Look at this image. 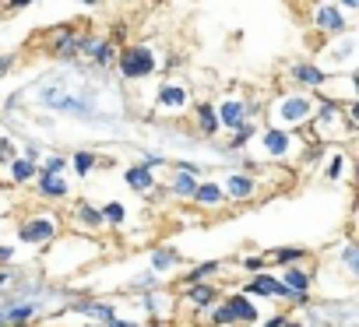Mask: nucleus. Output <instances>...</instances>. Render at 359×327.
Returning <instances> with one entry per match:
<instances>
[{"label": "nucleus", "instance_id": "1", "mask_svg": "<svg viewBox=\"0 0 359 327\" xmlns=\"http://www.w3.org/2000/svg\"><path fill=\"white\" fill-rule=\"evenodd\" d=\"M306 137L292 134V130H278V127H261V134L254 137V144L247 148V162L243 166H268V162H303L306 151Z\"/></svg>", "mask_w": 359, "mask_h": 327}, {"label": "nucleus", "instance_id": "2", "mask_svg": "<svg viewBox=\"0 0 359 327\" xmlns=\"http://www.w3.org/2000/svg\"><path fill=\"white\" fill-rule=\"evenodd\" d=\"M320 99L313 92H282L268 102L264 116H268V127H278V130H303L310 127L313 113H317Z\"/></svg>", "mask_w": 359, "mask_h": 327}, {"label": "nucleus", "instance_id": "3", "mask_svg": "<svg viewBox=\"0 0 359 327\" xmlns=\"http://www.w3.org/2000/svg\"><path fill=\"white\" fill-rule=\"evenodd\" d=\"M306 130H310V141L320 144V148L345 144L352 137V123H348L345 109L338 102H324V99H320V106H317V113H313V120H310Z\"/></svg>", "mask_w": 359, "mask_h": 327}, {"label": "nucleus", "instance_id": "4", "mask_svg": "<svg viewBox=\"0 0 359 327\" xmlns=\"http://www.w3.org/2000/svg\"><path fill=\"white\" fill-rule=\"evenodd\" d=\"M39 102L57 109V113H67V116H81V120H99L95 113V99L92 95H74L64 88V81H53V85H43L39 88Z\"/></svg>", "mask_w": 359, "mask_h": 327}, {"label": "nucleus", "instance_id": "5", "mask_svg": "<svg viewBox=\"0 0 359 327\" xmlns=\"http://www.w3.org/2000/svg\"><path fill=\"white\" fill-rule=\"evenodd\" d=\"M116 67H120V78L123 81H144V78H151L158 71V53L148 43H127L120 50Z\"/></svg>", "mask_w": 359, "mask_h": 327}, {"label": "nucleus", "instance_id": "6", "mask_svg": "<svg viewBox=\"0 0 359 327\" xmlns=\"http://www.w3.org/2000/svg\"><path fill=\"white\" fill-rule=\"evenodd\" d=\"M92 39H95V36H88V32H81V29L64 25V29H57V32L50 36V53H53L57 60H78V57H85V53H88Z\"/></svg>", "mask_w": 359, "mask_h": 327}, {"label": "nucleus", "instance_id": "7", "mask_svg": "<svg viewBox=\"0 0 359 327\" xmlns=\"http://www.w3.org/2000/svg\"><path fill=\"white\" fill-rule=\"evenodd\" d=\"M215 113H219V127H226V130L233 134V130H240L243 123L257 120L261 102H257V99H222V102L215 106Z\"/></svg>", "mask_w": 359, "mask_h": 327}, {"label": "nucleus", "instance_id": "8", "mask_svg": "<svg viewBox=\"0 0 359 327\" xmlns=\"http://www.w3.org/2000/svg\"><path fill=\"white\" fill-rule=\"evenodd\" d=\"M60 236V218L57 215H32L18 225V239L29 246H50Z\"/></svg>", "mask_w": 359, "mask_h": 327}, {"label": "nucleus", "instance_id": "9", "mask_svg": "<svg viewBox=\"0 0 359 327\" xmlns=\"http://www.w3.org/2000/svg\"><path fill=\"white\" fill-rule=\"evenodd\" d=\"M191 106V92L180 85V81H162L158 85V95H155V109L162 116H184Z\"/></svg>", "mask_w": 359, "mask_h": 327}, {"label": "nucleus", "instance_id": "10", "mask_svg": "<svg viewBox=\"0 0 359 327\" xmlns=\"http://www.w3.org/2000/svg\"><path fill=\"white\" fill-rule=\"evenodd\" d=\"M289 81L296 85V92H313V95H317V92L327 85V71H324L320 64L299 60V64L289 67Z\"/></svg>", "mask_w": 359, "mask_h": 327}, {"label": "nucleus", "instance_id": "11", "mask_svg": "<svg viewBox=\"0 0 359 327\" xmlns=\"http://www.w3.org/2000/svg\"><path fill=\"white\" fill-rule=\"evenodd\" d=\"M313 29L324 32V36H331V39H338V36L348 32V22H345V15H341L338 4H317L313 8Z\"/></svg>", "mask_w": 359, "mask_h": 327}, {"label": "nucleus", "instance_id": "12", "mask_svg": "<svg viewBox=\"0 0 359 327\" xmlns=\"http://www.w3.org/2000/svg\"><path fill=\"white\" fill-rule=\"evenodd\" d=\"M222 190H226V197H229L233 204H250V201H257L261 183H257L250 173H229L226 183H222Z\"/></svg>", "mask_w": 359, "mask_h": 327}, {"label": "nucleus", "instance_id": "13", "mask_svg": "<svg viewBox=\"0 0 359 327\" xmlns=\"http://www.w3.org/2000/svg\"><path fill=\"white\" fill-rule=\"evenodd\" d=\"M67 309H71V313H85L92 323H102V327H109V323L116 320V306L106 302V299H74Z\"/></svg>", "mask_w": 359, "mask_h": 327}, {"label": "nucleus", "instance_id": "14", "mask_svg": "<svg viewBox=\"0 0 359 327\" xmlns=\"http://www.w3.org/2000/svg\"><path fill=\"white\" fill-rule=\"evenodd\" d=\"M191 204H198V208H205V211H219V208L229 204V197H226V190H222L219 180H201V187H198V194H194Z\"/></svg>", "mask_w": 359, "mask_h": 327}, {"label": "nucleus", "instance_id": "15", "mask_svg": "<svg viewBox=\"0 0 359 327\" xmlns=\"http://www.w3.org/2000/svg\"><path fill=\"white\" fill-rule=\"evenodd\" d=\"M278 278H282V285H285L289 292H296V295H310V288H313V281H317L313 267H306V264L285 267V271H282Z\"/></svg>", "mask_w": 359, "mask_h": 327}, {"label": "nucleus", "instance_id": "16", "mask_svg": "<svg viewBox=\"0 0 359 327\" xmlns=\"http://www.w3.org/2000/svg\"><path fill=\"white\" fill-rule=\"evenodd\" d=\"M123 183H127L134 194H151V190L158 187L155 173L144 166V162H134V166H127V169H123Z\"/></svg>", "mask_w": 359, "mask_h": 327}, {"label": "nucleus", "instance_id": "17", "mask_svg": "<svg viewBox=\"0 0 359 327\" xmlns=\"http://www.w3.org/2000/svg\"><path fill=\"white\" fill-rule=\"evenodd\" d=\"M85 57H88L95 67H102V71H106V67H113V64L120 60V46H116L109 36H106V39H92V46H88V53H85Z\"/></svg>", "mask_w": 359, "mask_h": 327}, {"label": "nucleus", "instance_id": "18", "mask_svg": "<svg viewBox=\"0 0 359 327\" xmlns=\"http://www.w3.org/2000/svg\"><path fill=\"white\" fill-rule=\"evenodd\" d=\"M184 299H187V306H194V309H212V306L219 302V285H212V281L187 285V288H184Z\"/></svg>", "mask_w": 359, "mask_h": 327}, {"label": "nucleus", "instance_id": "19", "mask_svg": "<svg viewBox=\"0 0 359 327\" xmlns=\"http://www.w3.org/2000/svg\"><path fill=\"white\" fill-rule=\"evenodd\" d=\"M268 257V264H275V267H296V264H306L310 260V250L306 246H278V250H268L264 253Z\"/></svg>", "mask_w": 359, "mask_h": 327}, {"label": "nucleus", "instance_id": "20", "mask_svg": "<svg viewBox=\"0 0 359 327\" xmlns=\"http://www.w3.org/2000/svg\"><path fill=\"white\" fill-rule=\"evenodd\" d=\"M74 225H78L81 232H99V229H106L102 208H92L88 201H78V204H74Z\"/></svg>", "mask_w": 359, "mask_h": 327}, {"label": "nucleus", "instance_id": "21", "mask_svg": "<svg viewBox=\"0 0 359 327\" xmlns=\"http://www.w3.org/2000/svg\"><path fill=\"white\" fill-rule=\"evenodd\" d=\"M226 306L233 309L236 323H257V316H261V309L254 306V299H250V295H243V292H233V295H226Z\"/></svg>", "mask_w": 359, "mask_h": 327}, {"label": "nucleus", "instance_id": "22", "mask_svg": "<svg viewBox=\"0 0 359 327\" xmlns=\"http://www.w3.org/2000/svg\"><path fill=\"white\" fill-rule=\"evenodd\" d=\"M320 173H324V180H331V183H338L345 173H348V155L341 151V148H334V151H327L324 155V162H320Z\"/></svg>", "mask_w": 359, "mask_h": 327}, {"label": "nucleus", "instance_id": "23", "mask_svg": "<svg viewBox=\"0 0 359 327\" xmlns=\"http://www.w3.org/2000/svg\"><path fill=\"white\" fill-rule=\"evenodd\" d=\"M198 187H201V176H191V173H172V180H169V194L180 201H194Z\"/></svg>", "mask_w": 359, "mask_h": 327}, {"label": "nucleus", "instance_id": "24", "mask_svg": "<svg viewBox=\"0 0 359 327\" xmlns=\"http://www.w3.org/2000/svg\"><path fill=\"white\" fill-rule=\"evenodd\" d=\"M176 264H184V253H180L176 246H155V250H151V271H155V274H165V271H172Z\"/></svg>", "mask_w": 359, "mask_h": 327}, {"label": "nucleus", "instance_id": "25", "mask_svg": "<svg viewBox=\"0 0 359 327\" xmlns=\"http://www.w3.org/2000/svg\"><path fill=\"white\" fill-rule=\"evenodd\" d=\"M338 264H341V271H345L352 281H359V239H345V243H341Z\"/></svg>", "mask_w": 359, "mask_h": 327}, {"label": "nucleus", "instance_id": "26", "mask_svg": "<svg viewBox=\"0 0 359 327\" xmlns=\"http://www.w3.org/2000/svg\"><path fill=\"white\" fill-rule=\"evenodd\" d=\"M67 194H71V187H67L64 176H46V173H39V197H46V201H64Z\"/></svg>", "mask_w": 359, "mask_h": 327}, {"label": "nucleus", "instance_id": "27", "mask_svg": "<svg viewBox=\"0 0 359 327\" xmlns=\"http://www.w3.org/2000/svg\"><path fill=\"white\" fill-rule=\"evenodd\" d=\"M194 120H198V130H201L205 137L219 134V113H215L212 102H198V106H194Z\"/></svg>", "mask_w": 359, "mask_h": 327}, {"label": "nucleus", "instance_id": "28", "mask_svg": "<svg viewBox=\"0 0 359 327\" xmlns=\"http://www.w3.org/2000/svg\"><path fill=\"white\" fill-rule=\"evenodd\" d=\"M257 134H261V123H257V120H250V123H243L240 130H233V137H229V144H226V148H229V151H247V148L254 144V137H257Z\"/></svg>", "mask_w": 359, "mask_h": 327}, {"label": "nucleus", "instance_id": "29", "mask_svg": "<svg viewBox=\"0 0 359 327\" xmlns=\"http://www.w3.org/2000/svg\"><path fill=\"white\" fill-rule=\"evenodd\" d=\"M222 271V260H201V264H194L187 274H184V288L187 285H201V281H208L212 274H219Z\"/></svg>", "mask_w": 359, "mask_h": 327}, {"label": "nucleus", "instance_id": "30", "mask_svg": "<svg viewBox=\"0 0 359 327\" xmlns=\"http://www.w3.org/2000/svg\"><path fill=\"white\" fill-rule=\"evenodd\" d=\"M11 180H15V183H29V180H39V166H36L32 158L18 155V158L11 162Z\"/></svg>", "mask_w": 359, "mask_h": 327}, {"label": "nucleus", "instance_id": "31", "mask_svg": "<svg viewBox=\"0 0 359 327\" xmlns=\"http://www.w3.org/2000/svg\"><path fill=\"white\" fill-rule=\"evenodd\" d=\"M95 166H99V155H95V151H88V148H81V151H74V155H71V169H74L81 180H85Z\"/></svg>", "mask_w": 359, "mask_h": 327}, {"label": "nucleus", "instance_id": "32", "mask_svg": "<svg viewBox=\"0 0 359 327\" xmlns=\"http://www.w3.org/2000/svg\"><path fill=\"white\" fill-rule=\"evenodd\" d=\"M208 323H212V327H236V316H233V309L226 306V299H219V302L208 309Z\"/></svg>", "mask_w": 359, "mask_h": 327}, {"label": "nucleus", "instance_id": "33", "mask_svg": "<svg viewBox=\"0 0 359 327\" xmlns=\"http://www.w3.org/2000/svg\"><path fill=\"white\" fill-rule=\"evenodd\" d=\"M102 222H106V229H120V225L127 222V208H123L120 201L102 204Z\"/></svg>", "mask_w": 359, "mask_h": 327}, {"label": "nucleus", "instance_id": "34", "mask_svg": "<svg viewBox=\"0 0 359 327\" xmlns=\"http://www.w3.org/2000/svg\"><path fill=\"white\" fill-rule=\"evenodd\" d=\"M67 169H71V158H64V155H46L39 166V173H46V176H64Z\"/></svg>", "mask_w": 359, "mask_h": 327}, {"label": "nucleus", "instance_id": "35", "mask_svg": "<svg viewBox=\"0 0 359 327\" xmlns=\"http://www.w3.org/2000/svg\"><path fill=\"white\" fill-rule=\"evenodd\" d=\"M264 264H268V257H240V267H243V271H250V274H261V271H264Z\"/></svg>", "mask_w": 359, "mask_h": 327}, {"label": "nucleus", "instance_id": "36", "mask_svg": "<svg viewBox=\"0 0 359 327\" xmlns=\"http://www.w3.org/2000/svg\"><path fill=\"white\" fill-rule=\"evenodd\" d=\"M15 158H18L15 155V141L11 137H0V162H8V166H11Z\"/></svg>", "mask_w": 359, "mask_h": 327}, {"label": "nucleus", "instance_id": "37", "mask_svg": "<svg viewBox=\"0 0 359 327\" xmlns=\"http://www.w3.org/2000/svg\"><path fill=\"white\" fill-rule=\"evenodd\" d=\"M172 173H191V176H201L205 166H198V162H172Z\"/></svg>", "mask_w": 359, "mask_h": 327}, {"label": "nucleus", "instance_id": "38", "mask_svg": "<svg viewBox=\"0 0 359 327\" xmlns=\"http://www.w3.org/2000/svg\"><path fill=\"white\" fill-rule=\"evenodd\" d=\"M341 109H345V116H348V123H352V130H359V102H345Z\"/></svg>", "mask_w": 359, "mask_h": 327}, {"label": "nucleus", "instance_id": "39", "mask_svg": "<svg viewBox=\"0 0 359 327\" xmlns=\"http://www.w3.org/2000/svg\"><path fill=\"white\" fill-rule=\"evenodd\" d=\"M285 323H289V316H285V313H275V316H268L261 327H285Z\"/></svg>", "mask_w": 359, "mask_h": 327}, {"label": "nucleus", "instance_id": "40", "mask_svg": "<svg viewBox=\"0 0 359 327\" xmlns=\"http://www.w3.org/2000/svg\"><path fill=\"white\" fill-rule=\"evenodd\" d=\"M15 260V246H4L0 243V264H11Z\"/></svg>", "mask_w": 359, "mask_h": 327}, {"label": "nucleus", "instance_id": "41", "mask_svg": "<svg viewBox=\"0 0 359 327\" xmlns=\"http://www.w3.org/2000/svg\"><path fill=\"white\" fill-rule=\"evenodd\" d=\"M11 64H15V57H8V53H0V74H8V71H11Z\"/></svg>", "mask_w": 359, "mask_h": 327}, {"label": "nucleus", "instance_id": "42", "mask_svg": "<svg viewBox=\"0 0 359 327\" xmlns=\"http://www.w3.org/2000/svg\"><path fill=\"white\" fill-rule=\"evenodd\" d=\"M25 158H32V162L39 158V144H36V141H29V148H25Z\"/></svg>", "mask_w": 359, "mask_h": 327}, {"label": "nucleus", "instance_id": "43", "mask_svg": "<svg viewBox=\"0 0 359 327\" xmlns=\"http://www.w3.org/2000/svg\"><path fill=\"white\" fill-rule=\"evenodd\" d=\"M109 327H141V323H137V320H120V316H116Z\"/></svg>", "mask_w": 359, "mask_h": 327}, {"label": "nucleus", "instance_id": "44", "mask_svg": "<svg viewBox=\"0 0 359 327\" xmlns=\"http://www.w3.org/2000/svg\"><path fill=\"white\" fill-rule=\"evenodd\" d=\"M338 8H341V15L345 11H359V0H345V4H338Z\"/></svg>", "mask_w": 359, "mask_h": 327}, {"label": "nucleus", "instance_id": "45", "mask_svg": "<svg viewBox=\"0 0 359 327\" xmlns=\"http://www.w3.org/2000/svg\"><path fill=\"white\" fill-rule=\"evenodd\" d=\"M285 327H306V323H303V320H289Z\"/></svg>", "mask_w": 359, "mask_h": 327}, {"label": "nucleus", "instance_id": "46", "mask_svg": "<svg viewBox=\"0 0 359 327\" xmlns=\"http://www.w3.org/2000/svg\"><path fill=\"white\" fill-rule=\"evenodd\" d=\"M81 327H102V323H81Z\"/></svg>", "mask_w": 359, "mask_h": 327}, {"label": "nucleus", "instance_id": "47", "mask_svg": "<svg viewBox=\"0 0 359 327\" xmlns=\"http://www.w3.org/2000/svg\"><path fill=\"white\" fill-rule=\"evenodd\" d=\"M25 327H32V323H25Z\"/></svg>", "mask_w": 359, "mask_h": 327}]
</instances>
